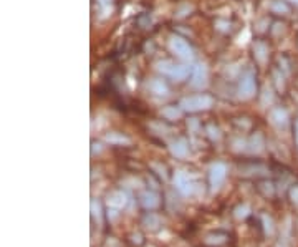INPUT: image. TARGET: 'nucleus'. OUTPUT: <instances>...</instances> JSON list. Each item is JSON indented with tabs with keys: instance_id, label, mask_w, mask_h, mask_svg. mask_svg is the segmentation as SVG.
Returning <instances> with one entry per match:
<instances>
[{
	"instance_id": "ddd939ff",
	"label": "nucleus",
	"mask_w": 298,
	"mask_h": 247,
	"mask_svg": "<svg viewBox=\"0 0 298 247\" xmlns=\"http://www.w3.org/2000/svg\"><path fill=\"white\" fill-rule=\"evenodd\" d=\"M215 29L220 32H229L230 30V22L227 20H217L215 22Z\"/></svg>"
},
{
	"instance_id": "7ed1b4c3",
	"label": "nucleus",
	"mask_w": 298,
	"mask_h": 247,
	"mask_svg": "<svg viewBox=\"0 0 298 247\" xmlns=\"http://www.w3.org/2000/svg\"><path fill=\"white\" fill-rule=\"evenodd\" d=\"M168 47L169 50L176 55V58L182 62H192L194 58V50L192 47L189 45L182 36L179 35H171L169 36V42H168Z\"/></svg>"
},
{
	"instance_id": "f03ea898",
	"label": "nucleus",
	"mask_w": 298,
	"mask_h": 247,
	"mask_svg": "<svg viewBox=\"0 0 298 247\" xmlns=\"http://www.w3.org/2000/svg\"><path fill=\"white\" fill-rule=\"evenodd\" d=\"M212 105H214V98H212L210 95L199 93V95H191V97L182 98L179 106L182 111L196 113V111H202V109L212 108Z\"/></svg>"
},
{
	"instance_id": "f257e3e1",
	"label": "nucleus",
	"mask_w": 298,
	"mask_h": 247,
	"mask_svg": "<svg viewBox=\"0 0 298 247\" xmlns=\"http://www.w3.org/2000/svg\"><path fill=\"white\" fill-rule=\"evenodd\" d=\"M156 70L161 73L162 76H168L173 81H184L191 73V67L186 63H176L171 60H162L156 63Z\"/></svg>"
},
{
	"instance_id": "9b49d317",
	"label": "nucleus",
	"mask_w": 298,
	"mask_h": 247,
	"mask_svg": "<svg viewBox=\"0 0 298 247\" xmlns=\"http://www.w3.org/2000/svg\"><path fill=\"white\" fill-rule=\"evenodd\" d=\"M273 80H275L277 88L280 91H283V88H285V78H283V75L280 73V70H273Z\"/></svg>"
},
{
	"instance_id": "f8f14e48",
	"label": "nucleus",
	"mask_w": 298,
	"mask_h": 247,
	"mask_svg": "<svg viewBox=\"0 0 298 247\" xmlns=\"http://www.w3.org/2000/svg\"><path fill=\"white\" fill-rule=\"evenodd\" d=\"M173 153L178 154V156H184V153H186V143H184L182 140L178 141V143L173 144Z\"/></svg>"
},
{
	"instance_id": "20e7f679",
	"label": "nucleus",
	"mask_w": 298,
	"mask_h": 247,
	"mask_svg": "<svg viewBox=\"0 0 298 247\" xmlns=\"http://www.w3.org/2000/svg\"><path fill=\"white\" fill-rule=\"evenodd\" d=\"M257 91V80H255V73L252 70H245L238 78V85H237V93L238 98L242 100H248L255 95Z\"/></svg>"
},
{
	"instance_id": "423d86ee",
	"label": "nucleus",
	"mask_w": 298,
	"mask_h": 247,
	"mask_svg": "<svg viewBox=\"0 0 298 247\" xmlns=\"http://www.w3.org/2000/svg\"><path fill=\"white\" fill-rule=\"evenodd\" d=\"M146 88L154 97H168L169 95V86L162 78H151L146 83Z\"/></svg>"
},
{
	"instance_id": "2eb2a0df",
	"label": "nucleus",
	"mask_w": 298,
	"mask_h": 247,
	"mask_svg": "<svg viewBox=\"0 0 298 247\" xmlns=\"http://www.w3.org/2000/svg\"><path fill=\"white\" fill-rule=\"evenodd\" d=\"M295 138H297V144H298V120L295 123Z\"/></svg>"
},
{
	"instance_id": "6e6552de",
	"label": "nucleus",
	"mask_w": 298,
	"mask_h": 247,
	"mask_svg": "<svg viewBox=\"0 0 298 247\" xmlns=\"http://www.w3.org/2000/svg\"><path fill=\"white\" fill-rule=\"evenodd\" d=\"M270 121L277 126H285L288 123V113L283 108H273L270 111Z\"/></svg>"
},
{
	"instance_id": "1a4fd4ad",
	"label": "nucleus",
	"mask_w": 298,
	"mask_h": 247,
	"mask_svg": "<svg viewBox=\"0 0 298 247\" xmlns=\"http://www.w3.org/2000/svg\"><path fill=\"white\" fill-rule=\"evenodd\" d=\"M162 116L166 118V120H178L180 116V106H174V105H169V106L162 108Z\"/></svg>"
},
{
	"instance_id": "4468645a",
	"label": "nucleus",
	"mask_w": 298,
	"mask_h": 247,
	"mask_svg": "<svg viewBox=\"0 0 298 247\" xmlns=\"http://www.w3.org/2000/svg\"><path fill=\"white\" fill-rule=\"evenodd\" d=\"M111 2H113V0H98V5H99V8H101L103 12H106V10H110Z\"/></svg>"
},
{
	"instance_id": "39448f33",
	"label": "nucleus",
	"mask_w": 298,
	"mask_h": 247,
	"mask_svg": "<svg viewBox=\"0 0 298 247\" xmlns=\"http://www.w3.org/2000/svg\"><path fill=\"white\" fill-rule=\"evenodd\" d=\"M209 81V70L204 63H196L192 67L191 71V80H189V85L192 86L194 90H202Z\"/></svg>"
},
{
	"instance_id": "9d476101",
	"label": "nucleus",
	"mask_w": 298,
	"mask_h": 247,
	"mask_svg": "<svg viewBox=\"0 0 298 247\" xmlns=\"http://www.w3.org/2000/svg\"><path fill=\"white\" fill-rule=\"evenodd\" d=\"M270 10L273 13H278V15H287L288 12H290V8L285 2H282V0H275V2L270 5Z\"/></svg>"
},
{
	"instance_id": "0eeeda50",
	"label": "nucleus",
	"mask_w": 298,
	"mask_h": 247,
	"mask_svg": "<svg viewBox=\"0 0 298 247\" xmlns=\"http://www.w3.org/2000/svg\"><path fill=\"white\" fill-rule=\"evenodd\" d=\"M252 50H254V57L255 60L260 63V65H265L268 60V53H270V48L267 43L264 42H255L252 45Z\"/></svg>"
}]
</instances>
